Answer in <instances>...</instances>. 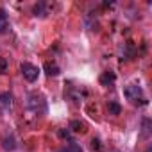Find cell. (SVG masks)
Returning <instances> with one entry per match:
<instances>
[{
    "label": "cell",
    "mask_w": 152,
    "mask_h": 152,
    "mask_svg": "<svg viewBox=\"0 0 152 152\" xmlns=\"http://www.w3.org/2000/svg\"><path fill=\"white\" fill-rule=\"evenodd\" d=\"M9 29V20H7V13L0 7V32H6Z\"/></svg>",
    "instance_id": "7"
},
{
    "label": "cell",
    "mask_w": 152,
    "mask_h": 152,
    "mask_svg": "<svg viewBox=\"0 0 152 152\" xmlns=\"http://www.w3.org/2000/svg\"><path fill=\"white\" fill-rule=\"evenodd\" d=\"M32 13H34V16H45V4H36Z\"/></svg>",
    "instance_id": "12"
},
{
    "label": "cell",
    "mask_w": 152,
    "mask_h": 152,
    "mask_svg": "<svg viewBox=\"0 0 152 152\" xmlns=\"http://www.w3.org/2000/svg\"><path fill=\"white\" fill-rule=\"evenodd\" d=\"M59 152H83V148H81L77 143H68V145H64L63 148H59Z\"/></svg>",
    "instance_id": "10"
},
{
    "label": "cell",
    "mask_w": 152,
    "mask_h": 152,
    "mask_svg": "<svg viewBox=\"0 0 152 152\" xmlns=\"http://www.w3.org/2000/svg\"><path fill=\"white\" fill-rule=\"evenodd\" d=\"M45 72L47 75H50V77H56V75H59V66L56 63H45Z\"/></svg>",
    "instance_id": "8"
},
{
    "label": "cell",
    "mask_w": 152,
    "mask_h": 152,
    "mask_svg": "<svg viewBox=\"0 0 152 152\" xmlns=\"http://www.w3.org/2000/svg\"><path fill=\"white\" fill-rule=\"evenodd\" d=\"M70 129L72 131H81L83 129V124L79 120H73V122H70Z\"/></svg>",
    "instance_id": "14"
},
{
    "label": "cell",
    "mask_w": 152,
    "mask_h": 152,
    "mask_svg": "<svg viewBox=\"0 0 152 152\" xmlns=\"http://www.w3.org/2000/svg\"><path fill=\"white\" fill-rule=\"evenodd\" d=\"M11 106H13V95L9 91L0 93V107L7 111V109H11Z\"/></svg>",
    "instance_id": "4"
},
{
    "label": "cell",
    "mask_w": 152,
    "mask_h": 152,
    "mask_svg": "<svg viewBox=\"0 0 152 152\" xmlns=\"http://www.w3.org/2000/svg\"><path fill=\"white\" fill-rule=\"evenodd\" d=\"M148 125H150V120H143V136H148Z\"/></svg>",
    "instance_id": "15"
},
{
    "label": "cell",
    "mask_w": 152,
    "mask_h": 152,
    "mask_svg": "<svg viewBox=\"0 0 152 152\" xmlns=\"http://www.w3.org/2000/svg\"><path fill=\"white\" fill-rule=\"evenodd\" d=\"M91 143H93V148H100V145H99V140H93Z\"/></svg>",
    "instance_id": "16"
},
{
    "label": "cell",
    "mask_w": 152,
    "mask_h": 152,
    "mask_svg": "<svg viewBox=\"0 0 152 152\" xmlns=\"http://www.w3.org/2000/svg\"><path fill=\"white\" fill-rule=\"evenodd\" d=\"M107 111H109V115H120L122 107H120L116 102H109V104H107Z\"/></svg>",
    "instance_id": "11"
},
{
    "label": "cell",
    "mask_w": 152,
    "mask_h": 152,
    "mask_svg": "<svg viewBox=\"0 0 152 152\" xmlns=\"http://www.w3.org/2000/svg\"><path fill=\"white\" fill-rule=\"evenodd\" d=\"M20 70H22V75H23L25 81H29V83L38 81V75H39L38 66H34V64H31V63H22Z\"/></svg>",
    "instance_id": "3"
},
{
    "label": "cell",
    "mask_w": 152,
    "mask_h": 152,
    "mask_svg": "<svg viewBox=\"0 0 152 152\" xmlns=\"http://www.w3.org/2000/svg\"><path fill=\"white\" fill-rule=\"evenodd\" d=\"M115 79H116V75H115L111 70H107V72H104V73L100 75V79H99V81H100L102 86H109V84L115 83Z\"/></svg>",
    "instance_id": "5"
},
{
    "label": "cell",
    "mask_w": 152,
    "mask_h": 152,
    "mask_svg": "<svg viewBox=\"0 0 152 152\" xmlns=\"http://www.w3.org/2000/svg\"><path fill=\"white\" fill-rule=\"evenodd\" d=\"M122 57L120 59H131L132 56H134V47H132V43H124V47H122Z\"/></svg>",
    "instance_id": "6"
},
{
    "label": "cell",
    "mask_w": 152,
    "mask_h": 152,
    "mask_svg": "<svg viewBox=\"0 0 152 152\" xmlns=\"http://www.w3.org/2000/svg\"><path fill=\"white\" fill-rule=\"evenodd\" d=\"M2 147H4L6 150H15V148H16L15 138H13V136H6V138L2 140Z\"/></svg>",
    "instance_id": "9"
},
{
    "label": "cell",
    "mask_w": 152,
    "mask_h": 152,
    "mask_svg": "<svg viewBox=\"0 0 152 152\" xmlns=\"http://www.w3.org/2000/svg\"><path fill=\"white\" fill-rule=\"evenodd\" d=\"M125 97L131 100V102H134V104H145V97H143V90H141V86H138V84H129V86H125Z\"/></svg>",
    "instance_id": "2"
},
{
    "label": "cell",
    "mask_w": 152,
    "mask_h": 152,
    "mask_svg": "<svg viewBox=\"0 0 152 152\" xmlns=\"http://www.w3.org/2000/svg\"><path fill=\"white\" fill-rule=\"evenodd\" d=\"M27 106H29V109H31L34 115H43V113L47 111L45 99H43V95H38V93H31V95H29Z\"/></svg>",
    "instance_id": "1"
},
{
    "label": "cell",
    "mask_w": 152,
    "mask_h": 152,
    "mask_svg": "<svg viewBox=\"0 0 152 152\" xmlns=\"http://www.w3.org/2000/svg\"><path fill=\"white\" fill-rule=\"evenodd\" d=\"M7 66H9L7 59L6 57H0V73H6L7 72Z\"/></svg>",
    "instance_id": "13"
}]
</instances>
